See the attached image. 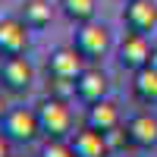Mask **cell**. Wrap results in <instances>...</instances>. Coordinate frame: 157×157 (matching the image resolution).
Wrapping results in <instances>:
<instances>
[{
  "mask_svg": "<svg viewBox=\"0 0 157 157\" xmlns=\"http://www.w3.org/2000/svg\"><path fill=\"white\" fill-rule=\"evenodd\" d=\"M110 44H113V38H110V29L107 25H101V22H82V25H75V35H72V47L82 54L88 63L91 60H101V57H107L110 54Z\"/></svg>",
  "mask_w": 157,
  "mask_h": 157,
  "instance_id": "cell-1",
  "label": "cell"
},
{
  "mask_svg": "<svg viewBox=\"0 0 157 157\" xmlns=\"http://www.w3.org/2000/svg\"><path fill=\"white\" fill-rule=\"evenodd\" d=\"M38 123H41V135L47 138H66L72 129V113H69V101L60 98H44L35 107Z\"/></svg>",
  "mask_w": 157,
  "mask_h": 157,
  "instance_id": "cell-2",
  "label": "cell"
},
{
  "mask_svg": "<svg viewBox=\"0 0 157 157\" xmlns=\"http://www.w3.org/2000/svg\"><path fill=\"white\" fill-rule=\"evenodd\" d=\"M151 41H148V35H141V32H129L120 47H116V63H120L123 69L129 72H138L141 66H148L151 63Z\"/></svg>",
  "mask_w": 157,
  "mask_h": 157,
  "instance_id": "cell-3",
  "label": "cell"
},
{
  "mask_svg": "<svg viewBox=\"0 0 157 157\" xmlns=\"http://www.w3.org/2000/svg\"><path fill=\"white\" fill-rule=\"evenodd\" d=\"M3 132L13 138V141H22V145H29L41 135V123H38V113L29 110V107H10V113L3 116Z\"/></svg>",
  "mask_w": 157,
  "mask_h": 157,
  "instance_id": "cell-4",
  "label": "cell"
},
{
  "mask_svg": "<svg viewBox=\"0 0 157 157\" xmlns=\"http://www.w3.org/2000/svg\"><path fill=\"white\" fill-rule=\"evenodd\" d=\"M0 78H3V88L6 91H16V94H25L35 82V72H32V63L25 60L22 54L16 57H3L0 63Z\"/></svg>",
  "mask_w": 157,
  "mask_h": 157,
  "instance_id": "cell-5",
  "label": "cell"
},
{
  "mask_svg": "<svg viewBox=\"0 0 157 157\" xmlns=\"http://www.w3.org/2000/svg\"><path fill=\"white\" fill-rule=\"evenodd\" d=\"M123 25L129 32H141V35L154 32L157 29V3L154 0H126Z\"/></svg>",
  "mask_w": 157,
  "mask_h": 157,
  "instance_id": "cell-6",
  "label": "cell"
},
{
  "mask_svg": "<svg viewBox=\"0 0 157 157\" xmlns=\"http://www.w3.org/2000/svg\"><path fill=\"white\" fill-rule=\"evenodd\" d=\"M29 50V25L19 16L0 19V57H16Z\"/></svg>",
  "mask_w": 157,
  "mask_h": 157,
  "instance_id": "cell-7",
  "label": "cell"
},
{
  "mask_svg": "<svg viewBox=\"0 0 157 157\" xmlns=\"http://www.w3.org/2000/svg\"><path fill=\"white\" fill-rule=\"evenodd\" d=\"M85 63L88 60L78 54L72 44L69 47H57L54 54L47 57V75H60V78H72V82H75V78L88 69Z\"/></svg>",
  "mask_w": 157,
  "mask_h": 157,
  "instance_id": "cell-8",
  "label": "cell"
},
{
  "mask_svg": "<svg viewBox=\"0 0 157 157\" xmlns=\"http://www.w3.org/2000/svg\"><path fill=\"white\" fill-rule=\"evenodd\" d=\"M107 91H110V82H107V75H104L101 69H85L82 75L75 78V98L82 101V104H98L107 98Z\"/></svg>",
  "mask_w": 157,
  "mask_h": 157,
  "instance_id": "cell-9",
  "label": "cell"
},
{
  "mask_svg": "<svg viewBox=\"0 0 157 157\" xmlns=\"http://www.w3.org/2000/svg\"><path fill=\"white\" fill-rule=\"evenodd\" d=\"M69 145H72L75 157H107V154H110V148H107V138H104V132L91 129L88 123H85V129L72 132Z\"/></svg>",
  "mask_w": 157,
  "mask_h": 157,
  "instance_id": "cell-10",
  "label": "cell"
},
{
  "mask_svg": "<svg viewBox=\"0 0 157 157\" xmlns=\"http://www.w3.org/2000/svg\"><path fill=\"white\" fill-rule=\"evenodd\" d=\"M126 132H129V145L132 148H154L157 145V116L135 113L126 123Z\"/></svg>",
  "mask_w": 157,
  "mask_h": 157,
  "instance_id": "cell-11",
  "label": "cell"
},
{
  "mask_svg": "<svg viewBox=\"0 0 157 157\" xmlns=\"http://www.w3.org/2000/svg\"><path fill=\"white\" fill-rule=\"evenodd\" d=\"M85 123H88L91 129H98V132H110V129L120 126V107H116L110 98H104V101H98V104H88Z\"/></svg>",
  "mask_w": 157,
  "mask_h": 157,
  "instance_id": "cell-12",
  "label": "cell"
},
{
  "mask_svg": "<svg viewBox=\"0 0 157 157\" xmlns=\"http://www.w3.org/2000/svg\"><path fill=\"white\" fill-rule=\"evenodd\" d=\"M19 19L29 25V29H44V25H50V19H54V6H50V0H22Z\"/></svg>",
  "mask_w": 157,
  "mask_h": 157,
  "instance_id": "cell-13",
  "label": "cell"
},
{
  "mask_svg": "<svg viewBox=\"0 0 157 157\" xmlns=\"http://www.w3.org/2000/svg\"><path fill=\"white\" fill-rule=\"evenodd\" d=\"M132 91L141 104H157V69L141 66L138 72H132Z\"/></svg>",
  "mask_w": 157,
  "mask_h": 157,
  "instance_id": "cell-14",
  "label": "cell"
},
{
  "mask_svg": "<svg viewBox=\"0 0 157 157\" xmlns=\"http://www.w3.org/2000/svg\"><path fill=\"white\" fill-rule=\"evenodd\" d=\"M63 10V16H66L69 22L82 25V22H91L94 19V10H98V0H60L57 3Z\"/></svg>",
  "mask_w": 157,
  "mask_h": 157,
  "instance_id": "cell-15",
  "label": "cell"
},
{
  "mask_svg": "<svg viewBox=\"0 0 157 157\" xmlns=\"http://www.w3.org/2000/svg\"><path fill=\"white\" fill-rule=\"evenodd\" d=\"M47 91H50V98L69 101V98H75V82L72 78H60V75H47Z\"/></svg>",
  "mask_w": 157,
  "mask_h": 157,
  "instance_id": "cell-16",
  "label": "cell"
},
{
  "mask_svg": "<svg viewBox=\"0 0 157 157\" xmlns=\"http://www.w3.org/2000/svg\"><path fill=\"white\" fill-rule=\"evenodd\" d=\"M41 157H75V151L63 138H47V145L41 148Z\"/></svg>",
  "mask_w": 157,
  "mask_h": 157,
  "instance_id": "cell-17",
  "label": "cell"
},
{
  "mask_svg": "<svg viewBox=\"0 0 157 157\" xmlns=\"http://www.w3.org/2000/svg\"><path fill=\"white\" fill-rule=\"evenodd\" d=\"M104 138H107V148H110V151H123V148L129 145L126 126H116V129H110V132H104Z\"/></svg>",
  "mask_w": 157,
  "mask_h": 157,
  "instance_id": "cell-18",
  "label": "cell"
},
{
  "mask_svg": "<svg viewBox=\"0 0 157 157\" xmlns=\"http://www.w3.org/2000/svg\"><path fill=\"white\" fill-rule=\"evenodd\" d=\"M13 138L6 135V132H0V157H13Z\"/></svg>",
  "mask_w": 157,
  "mask_h": 157,
  "instance_id": "cell-19",
  "label": "cell"
},
{
  "mask_svg": "<svg viewBox=\"0 0 157 157\" xmlns=\"http://www.w3.org/2000/svg\"><path fill=\"white\" fill-rule=\"evenodd\" d=\"M10 113V104H6V98L3 94H0V123H3V116Z\"/></svg>",
  "mask_w": 157,
  "mask_h": 157,
  "instance_id": "cell-20",
  "label": "cell"
},
{
  "mask_svg": "<svg viewBox=\"0 0 157 157\" xmlns=\"http://www.w3.org/2000/svg\"><path fill=\"white\" fill-rule=\"evenodd\" d=\"M148 66H154V69H157V44L151 47V63H148Z\"/></svg>",
  "mask_w": 157,
  "mask_h": 157,
  "instance_id": "cell-21",
  "label": "cell"
},
{
  "mask_svg": "<svg viewBox=\"0 0 157 157\" xmlns=\"http://www.w3.org/2000/svg\"><path fill=\"white\" fill-rule=\"evenodd\" d=\"M0 85H3V78H0Z\"/></svg>",
  "mask_w": 157,
  "mask_h": 157,
  "instance_id": "cell-22",
  "label": "cell"
},
{
  "mask_svg": "<svg viewBox=\"0 0 157 157\" xmlns=\"http://www.w3.org/2000/svg\"><path fill=\"white\" fill-rule=\"evenodd\" d=\"M123 3H126V0H123Z\"/></svg>",
  "mask_w": 157,
  "mask_h": 157,
  "instance_id": "cell-23",
  "label": "cell"
}]
</instances>
